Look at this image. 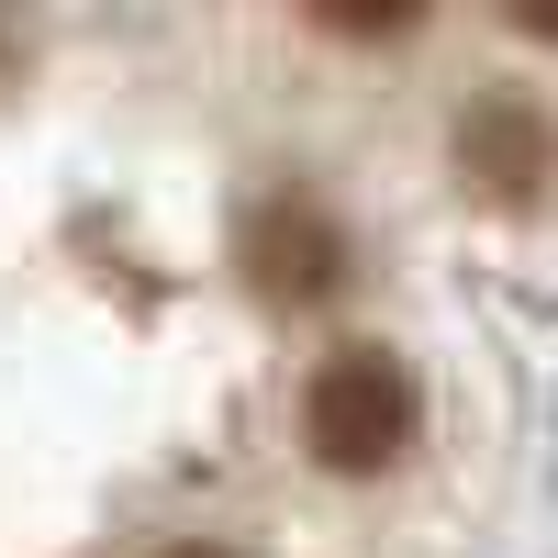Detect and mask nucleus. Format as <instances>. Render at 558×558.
<instances>
[{"mask_svg":"<svg viewBox=\"0 0 558 558\" xmlns=\"http://www.w3.org/2000/svg\"><path fill=\"white\" fill-rule=\"evenodd\" d=\"M302 436H313L324 470H391V458L413 447V380H402V357L336 347L313 368V391H302Z\"/></svg>","mask_w":558,"mask_h":558,"instance_id":"obj_1","label":"nucleus"},{"mask_svg":"<svg viewBox=\"0 0 558 558\" xmlns=\"http://www.w3.org/2000/svg\"><path fill=\"white\" fill-rule=\"evenodd\" d=\"M458 168H470L492 202H536L558 179V123L525 89H492V101H470V123H458Z\"/></svg>","mask_w":558,"mask_h":558,"instance_id":"obj_2","label":"nucleus"},{"mask_svg":"<svg viewBox=\"0 0 558 558\" xmlns=\"http://www.w3.org/2000/svg\"><path fill=\"white\" fill-rule=\"evenodd\" d=\"M246 268H257V291L313 302V291H336L347 246H336V223H324L313 202H257V213H246Z\"/></svg>","mask_w":558,"mask_h":558,"instance_id":"obj_3","label":"nucleus"},{"mask_svg":"<svg viewBox=\"0 0 558 558\" xmlns=\"http://www.w3.org/2000/svg\"><path fill=\"white\" fill-rule=\"evenodd\" d=\"M202 558H213V547H202Z\"/></svg>","mask_w":558,"mask_h":558,"instance_id":"obj_4","label":"nucleus"}]
</instances>
